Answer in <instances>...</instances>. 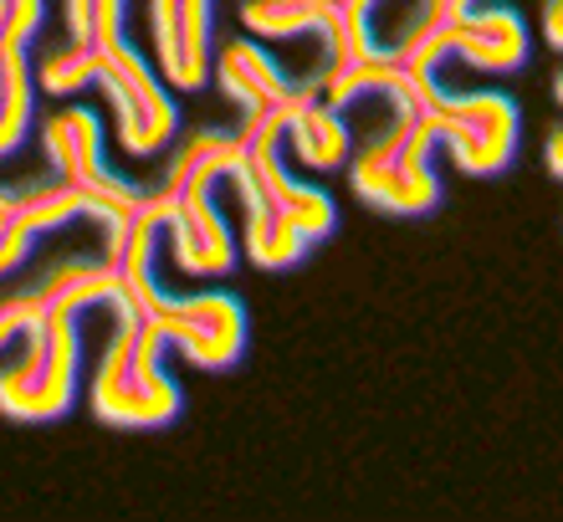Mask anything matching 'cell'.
<instances>
[{"label": "cell", "mask_w": 563, "mask_h": 522, "mask_svg": "<svg viewBox=\"0 0 563 522\" xmlns=\"http://www.w3.org/2000/svg\"><path fill=\"white\" fill-rule=\"evenodd\" d=\"M164 236V210L148 190V200L123 225H108V262L123 271V298L139 308L144 323L159 329V338L175 354H185L195 369H231L246 354V308L236 292H190L179 298L154 277V252Z\"/></svg>", "instance_id": "6da1fadb"}, {"label": "cell", "mask_w": 563, "mask_h": 522, "mask_svg": "<svg viewBox=\"0 0 563 522\" xmlns=\"http://www.w3.org/2000/svg\"><path fill=\"white\" fill-rule=\"evenodd\" d=\"M36 82L52 98H73L82 88H103L108 108H113V134L119 149L148 159L175 144L179 134V108L164 92L159 67H148L134 52V42H67L57 52H46L36 67Z\"/></svg>", "instance_id": "7a4b0ae2"}, {"label": "cell", "mask_w": 563, "mask_h": 522, "mask_svg": "<svg viewBox=\"0 0 563 522\" xmlns=\"http://www.w3.org/2000/svg\"><path fill=\"white\" fill-rule=\"evenodd\" d=\"M241 165V134L225 129H200L169 154L154 200L164 210V231L175 246V267L190 277H225L236 267V236L225 231V215L216 206V185L231 179Z\"/></svg>", "instance_id": "3957f363"}, {"label": "cell", "mask_w": 563, "mask_h": 522, "mask_svg": "<svg viewBox=\"0 0 563 522\" xmlns=\"http://www.w3.org/2000/svg\"><path fill=\"white\" fill-rule=\"evenodd\" d=\"M164 338L154 323L139 318V308L129 298L113 302V333L108 348L92 369V389L88 404L103 425L119 431H159L185 410L175 374L164 369Z\"/></svg>", "instance_id": "277c9868"}, {"label": "cell", "mask_w": 563, "mask_h": 522, "mask_svg": "<svg viewBox=\"0 0 563 522\" xmlns=\"http://www.w3.org/2000/svg\"><path fill=\"white\" fill-rule=\"evenodd\" d=\"M435 149H441V134L426 108H389L385 129H374L349 154V185L364 206L385 215H430L441 206Z\"/></svg>", "instance_id": "5b68a950"}, {"label": "cell", "mask_w": 563, "mask_h": 522, "mask_svg": "<svg viewBox=\"0 0 563 522\" xmlns=\"http://www.w3.org/2000/svg\"><path fill=\"white\" fill-rule=\"evenodd\" d=\"M77 374H82V329L77 313L52 308L42 323H31L26 354L11 369H0V415L21 425L62 420L77 404Z\"/></svg>", "instance_id": "8992f818"}, {"label": "cell", "mask_w": 563, "mask_h": 522, "mask_svg": "<svg viewBox=\"0 0 563 522\" xmlns=\"http://www.w3.org/2000/svg\"><path fill=\"white\" fill-rule=\"evenodd\" d=\"M42 149L57 169V179H67L82 200H88V215L98 225H123L139 206L148 200V185L139 179H123L108 169L103 154V123L92 108H57L42 119Z\"/></svg>", "instance_id": "52a82bcc"}, {"label": "cell", "mask_w": 563, "mask_h": 522, "mask_svg": "<svg viewBox=\"0 0 563 522\" xmlns=\"http://www.w3.org/2000/svg\"><path fill=\"white\" fill-rule=\"evenodd\" d=\"M426 113L441 134V149L451 154V165L472 179L503 175L518 159L522 119L518 103L507 92H445L441 82L430 88Z\"/></svg>", "instance_id": "ba28073f"}, {"label": "cell", "mask_w": 563, "mask_h": 522, "mask_svg": "<svg viewBox=\"0 0 563 522\" xmlns=\"http://www.w3.org/2000/svg\"><path fill=\"white\" fill-rule=\"evenodd\" d=\"M210 15L216 0H148L154 67L169 88L200 92L210 82Z\"/></svg>", "instance_id": "9c48e42d"}, {"label": "cell", "mask_w": 563, "mask_h": 522, "mask_svg": "<svg viewBox=\"0 0 563 522\" xmlns=\"http://www.w3.org/2000/svg\"><path fill=\"white\" fill-rule=\"evenodd\" d=\"M528 46H533V36L512 5H476L445 31V57H461L472 73H518L528 62Z\"/></svg>", "instance_id": "30bf717a"}, {"label": "cell", "mask_w": 563, "mask_h": 522, "mask_svg": "<svg viewBox=\"0 0 563 522\" xmlns=\"http://www.w3.org/2000/svg\"><path fill=\"white\" fill-rule=\"evenodd\" d=\"M241 26L262 42H292V36H318L328 52L323 67L349 57V31H343L339 0H241Z\"/></svg>", "instance_id": "8fae6325"}, {"label": "cell", "mask_w": 563, "mask_h": 522, "mask_svg": "<svg viewBox=\"0 0 563 522\" xmlns=\"http://www.w3.org/2000/svg\"><path fill=\"white\" fill-rule=\"evenodd\" d=\"M73 221H92V215H88V200H82L67 179H57V185H31L21 210L0 225V277H11L15 267H26L31 252H36V241L62 231V225H73Z\"/></svg>", "instance_id": "7c38bea8"}, {"label": "cell", "mask_w": 563, "mask_h": 522, "mask_svg": "<svg viewBox=\"0 0 563 522\" xmlns=\"http://www.w3.org/2000/svg\"><path fill=\"white\" fill-rule=\"evenodd\" d=\"M210 73H216V82H221L225 98L241 108V119H262V113H272V108L292 92V77L282 73L277 57L262 52L252 36L225 42L221 57L210 62Z\"/></svg>", "instance_id": "4fadbf2b"}, {"label": "cell", "mask_w": 563, "mask_h": 522, "mask_svg": "<svg viewBox=\"0 0 563 522\" xmlns=\"http://www.w3.org/2000/svg\"><path fill=\"white\" fill-rule=\"evenodd\" d=\"M225 185H236V200H241V246H246V262L252 267H262V271H287V267H297L302 256L312 252V241L308 236H297L292 225L282 221L277 210L256 195V185L241 169H231V179Z\"/></svg>", "instance_id": "5bb4252c"}, {"label": "cell", "mask_w": 563, "mask_h": 522, "mask_svg": "<svg viewBox=\"0 0 563 522\" xmlns=\"http://www.w3.org/2000/svg\"><path fill=\"white\" fill-rule=\"evenodd\" d=\"M282 149L292 154L302 169H339L354 154V134L343 123V108H328L323 92H312L282 129Z\"/></svg>", "instance_id": "9a60e30c"}, {"label": "cell", "mask_w": 563, "mask_h": 522, "mask_svg": "<svg viewBox=\"0 0 563 522\" xmlns=\"http://www.w3.org/2000/svg\"><path fill=\"white\" fill-rule=\"evenodd\" d=\"M36 123V67L31 46L0 42V159H11Z\"/></svg>", "instance_id": "2e32d148"}, {"label": "cell", "mask_w": 563, "mask_h": 522, "mask_svg": "<svg viewBox=\"0 0 563 522\" xmlns=\"http://www.w3.org/2000/svg\"><path fill=\"white\" fill-rule=\"evenodd\" d=\"M482 0H420L416 11L405 15L400 42L389 46V57L410 67V73H435V62L445 57V31L456 26L466 11H476Z\"/></svg>", "instance_id": "e0dca14e"}, {"label": "cell", "mask_w": 563, "mask_h": 522, "mask_svg": "<svg viewBox=\"0 0 563 522\" xmlns=\"http://www.w3.org/2000/svg\"><path fill=\"white\" fill-rule=\"evenodd\" d=\"M73 42H123L129 0H62Z\"/></svg>", "instance_id": "ac0fdd59"}, {"label": "cell", "mask_w": 563, "mask_h": 522, "mask_svg": "<svg viewBox=\"0 0 563 522\" xmlns=\"http://www.w3.org/2000/svg\"><path fill=\"white\" fill-rule=\"evenodd\" d=\"M52 308H57V302H52V292H46L42 282L26 287V292H11V298H0V354H5L15 338H26L31 323H42ZM67 313H73V308H67Z\"/></svg>", "instance_id": "d6986e66"}, {"label": "cell", "mask_w": 563, "mask_h": 522, "mask_svg": "<svg viewBox=\"0 0 563 522\" xmlns=\"http://www.w3.org/2000/svg\"><path fill=\"white\" fill-rule=\"evenodd\" d=\"M374 5L379 0H339V15H343V31H349V57L343 62H354V57H379V52H389V46H374ZM343 62H333V67H343Z\"/></svg>", "instance_id": "ffe728a7"}, {"label": "cell", "mask_w": 563, "mask_h": 522, "mask_svg": "<svg viewBox=\"0 0 563 522\" xmlns=\"http://www.w3.org/2000/svg\"><path fill=\"white\" fill-rule=\"evenodd\" d=\"M543 42L563 52V0H543Z\"/></svg>", "instance_id": "44dd1931"}, {"label": "cell", "mask_w": 563, "mask_h": 522, "mask_svg": "<svg viewBox=\"0 0 563 522\" xmlns=\"http://www.w3.org/2000/svg\"><path fill=\"white\" fill-rule=\"evenodd\" d=\"M31 185H0V225L11 221L15 210H21V200H26Z\"/></svg>", "instance_id": "7402d4cb"}, {"label": "cell", "mask_w": 563, "mask_h": 522, "mask_svg": "<svg viewBox=\"0 0 563 522\" xmlns=\"http://www.w3.org/2000/svg\"><path fill=\"white\" fill-rule=\"evenodd\" d=\"M543 165H549L553 179H563V129H553L549 144H543Z\"/></svg>", "instance_id": "603a6c76"}, {"label": "cell", "mask_w": 563, "mask_h": 522, "mask_svg": "<svg viewBox=\"0 0 563 522\" xmlns=\"http://www.w3.org/2000/svg\"><path fill=\"white\" fill-rule=\"evenodd\" d=\"M553 98H559V108H563V73L553 77Z\"/></svg>", "instance_id": "cb8c5ba5"}]
</instances>
